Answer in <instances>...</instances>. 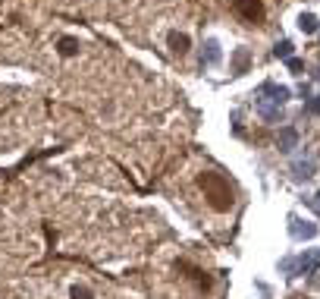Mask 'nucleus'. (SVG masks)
<instances>
[{
    "instance_id": "7ed1b4c3",
    "label": "nucleus",
    "mask_w": 320,
    "mask_h": 299,
    "mask_svg": "<svg viewBox=\"0 0 320 299\" xmlns=\"http://www.w3.org/2000/svg\"><path fill=\"white\" fill-rule=\"evenodd\" d=\"M295 142H298V132L295 129H283V132H279V148H283V151H292V148H295Z\"/></svg>"
},
{
    "instance_id": "1a4fd4ad",
    "label": "nucleus",
    "mask_w": 320,
    "mask_h": 299,
    "mask_svg": "<svg viewBox=\"0 0 320 299\" xmlns=\"http://www.w3.org/2000/svg\"><path fill=\"white\" fill-rule=\"evenodd\" d=\"M311 174H314V164H295V176L298 179H308Z\"/></svg>"
},
{
    "instance_id": "39448f33",
    "label": "nucleus",
    "mask_w": 320,
    "mask_h": 299,
    "mask_svg": "<svg viewBox=\"0 0 320 299\" xmlns=\"http://www.w3.org/2000/svg\"><path fill=\"white\" fill-rule=\"evenodd\" d=\"M204 48H208V51H204V63H208V66L220 63V44H217V41H208Z\"/></svg>"
},
{
    "instance_id": "9d476101",
    "label": "nucleus",
    "mask_w": 320,
    "mask_h": 299,
    "mask_svg": "<svg viewBox=\"0 0 320 299\" xmlns=\"http://www.w3.org/2000/svg\"><path fill=\"white\" fill-rule=\"evenodd\" d=\"M72 299H91V293L85 287H72Z\"/></svg>"
},
{
    "instance_id": "0eeeda50",
    "label": "nucleus",
    "mask_w": 320,
    "mask_h": 299,
    "mask_svg": "<svg viewBox=\"0 0 320 299\" xmlns=\"http://www.w3.org/2000/svg\"><path fill=\"white\" fill-rule=\"evenodd\" d=\"M317 264H320V255H317V252H308V255L302 258V271H314Z\"/></svg>"
},
{
    "instance_id": "ddd939ff",
    "label": "nucleus",
    "mask_w": 320,
    "mask_h": 299,
    "mask_svg": "<svg viewBox=\"0 0 320 299\" xmlns=\"http://www.w3.org/2000/svg\"><path fill=\"white\" fill-rule=\"evenodd\" d=\"M317 79H320V70H317Z\"/></svg>"
},
{
    "instance_id": "f8f14e48",
    "label": "nucleus",
    "mask_w": 320,
    "mask_h": 299,
    "mask_svg": "<svg viewBox=\"0 0 320 299\" xmlns=\"http://www.w3.org/2000/svg\"><path fill=\"white\" fill-rule=\"evenodd\" d=\"M289 70H292V72H295V76H302V70H304V63H302V60H289Z\"/></svg>"
},
{
    "instance_id": "423d86ee",
    "label": "nucleus",
    "mask_w": 320,
    "mask_h": 299,
    "mask_svg": "<svg viewBox=\"0 0 320 299\" xmlns=\"http://www.w3.org/2000/svg\"><path fill=\"white\" fill-rule=\"evenodd\" d=\"M60 54H63V57L79 54V41H76V38H63V41H60Z\"/></svg>"
},
{
    "instance_id": "f03ea898",
    "label": "nucleus",
    "mask_w": 320,
    "mask_h": 299,
    "mask_svg": "<svg viewBox=\"0 0 320 299\" xmlns=\"http://www.w3.org/2000/svg\"><path fill=\"white\" fill-rule=\"evenodd\" d=\"M298 29H302L304 35H314V32H317V16H311V13H302V16H298Z\"/></svg>"
},
{
    "instance_id": "20e7f679",
    "label": "nucleus",
    "mask_w": 320,
    "mask_h": 299,
    "mask_svg": "<svg viewBox=\"0 0 320 299\" xmlns=\"http://www.w3.org/2000/svg\"><path fill=\"white\" fill-rule=\"evenodd\" d=\"M170 48L176 54H185L189 51V35H179V32H170Z\"/></svg>"
},
{
    "instance_id": "4468645a",
    "label": "nucleus",
    "mask_w": 320,
    "mask_h": 299,
    "mask_svg": "<svg viewBox=\"0 0 320 299\" xmlns=\"http://www.w3.org/2000/svg\"><path fill=\"white\" fill-rule=\"evenodd\" d=\"M317 198H320V195H317Z\"/></svg>"
},
{
    "instance_id": "9b49d317",
    "label": "nucleus",
    "mask_w": 320,
    "mask_h": 299,
    "mask_svg": "<svg viewBox=\"0 0 320 299\" xmlns=\"http://www.w3.org/2000/svg\"><path fill=\"white\" fill-rule=\"evenodd\" d=\"M245 63H248V54H245V51H239V57H236V70L242 72V70H245Z\"/></svg>"
},
{
    "instance_id": "6e6552de",
    "label": "nucleus",
    "mask_w": 320,
    "mask_h": 299,
    "mask_svg": "<svg viewBox=\"0 0 320 299\" xmlns=\"http://www.w3.org/2000/svg\"><path fill=\"white\" fill-rule=\"evenodd\" d=\"M273 54L283 57V60H292V44H289V41H279L276 48H273Z\"/></svg>"
},
{
    "instance_id": "f257e3e1",
    "label": "nucleus",
    "mask_w": 320,
    "mask_h": 299,
    "mask_svg": "<svg viewBox=\"0 0 320 299\" xmlns=\"http://www.w3.org/2000/svg\"><path fill=\"white\" fill-rule=\"evenodd\" d=\"M239 10H242L248 19H257L264 13V6H261V0H239Z\"/></svg>"
}]
</instances>
